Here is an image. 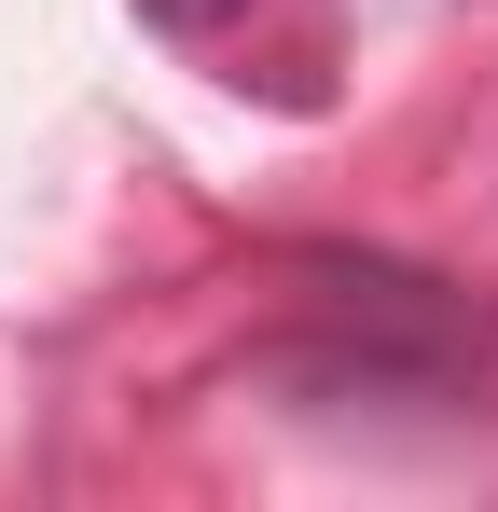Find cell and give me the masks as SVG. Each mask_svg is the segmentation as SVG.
Segmentation results:
<instances>
[{
    "label": "cell",
    "instance_id": "cell-1",
    "mask_svg": "<svg viewBox=\"0 0 498 512\" xmlns=\"http://www.w3.org/2000/svg\"><path fill=\"white\" fill-rule=\"evenodd\" d=\"M249 0H139V28H166V42H222Z\"/></svg>",
    "mask_w": 498,
    "mask_h": 512
}]
</instances>
